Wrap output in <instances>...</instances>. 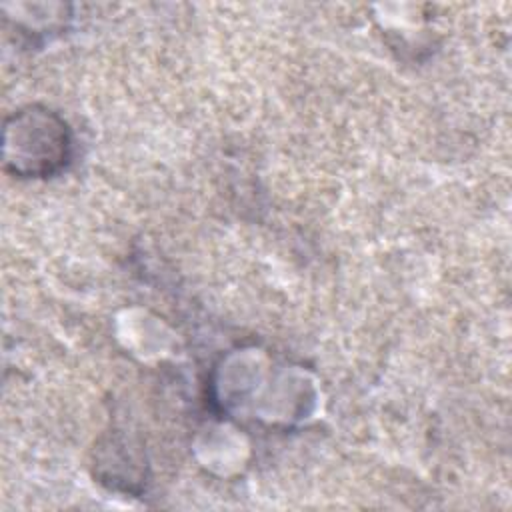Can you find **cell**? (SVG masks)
Masks as SVG:
<instances>
[{
  "mask_svg": "<svg viewBox=\"0 0 512 512\" xmlns=\"http://www.w3.org/2000/svg\"><path fill=\"white\" fill-rule=\"evenodd\" d=\"M16 122V148L30 144L28 150L16 154V172L42 176L56 172L68 160L70 138L66 124L50 112H24L14 116Z\"/></svg>",
  "mask_w": 512,
  "mask_h": 512,
  "instance_id": "6da1fadb",
  "label": "cell"
}]
</instances>
